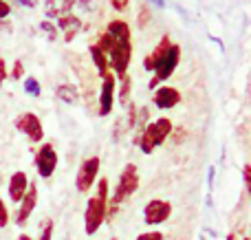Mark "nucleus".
Here are the masks:
<instances>
[{
    "mask_svg": "<svg viewBox=\"0 0 251 240\" xmlns=\"http://www.w3.org/2000/svg\"><path fill=\"white\" fill-rule=\"evenodd\" d=\"M100 51L106 55L108 64L115 69L117 75H126L128 71V64H130V55H132V44L130 40H115L110 33H104L100 38Z\"/></svg>",
    "mask_w": 251,
    "mask_h": 240,
    "instance_id": "nucleus-1",
    "label": "nucleus"
},
{
    "mask_svg": "<svg viewBox=\"0 0 251 240\" xmlns=\"http://www.w3.org/2000/svg\"><path fill=\"white\" fill-rule=\"evenodd\" d=\"M106 210H108V181L101 179L97 183V194L88 198L86 212H84V229L88 236L97 234V229L101 227V223L106 220Z\"/></svg>",
    "mask_w": 251,
    "mask_h": 240,
    "instance_id": "nucleus-2",
    "label": "nucleus"
},
{
    "mask_svg": "<svg viewBox=\"0 0 251 240\" xmlns=\"http://www.w3.org/2000/svg\"><path fill=\"white\" fill-rule=\"evenodd\" d=\"M139 188V172L134 163H128V166L122 170V176L117 181V188L113 192V207L106 210V218H113V214L117 212V205H122L126 198H130Z\"/></svg>",
    "mask_w": 251,
    "mask_h": 240,
    "instance_id": "nucleus-3",
    "label": "nucleus"
},
{
    "mask_svg": "<svg viewBox=\"0 0 251 240\" xmlns=\"http://www.w3.org/2000/svg\"><path fill=\"white\" fill-rule=\"evenodd\" d=\"M170 132H172V121H170V119L161 117V119H156L154 123H150L141 135V152L150 154L156 145L163 144V139H168Z\"/></svg>",
    "mask_w": 251,
    "mask_h": 240,
    "instance_id": "nucleus-4",
    "label": "nucleus"
},
{
    "mask_svg": "<svg viewBox=\"0 0 251 240\" xmlns=\"http://www.w3.org/2000/svg\"><path fill=\"white\" fill-rule=\"evenodd\" d=\"M178 60H181V47H178V44H170V48L165 51V55L161 57V62L156 64V69H154L156 77L150 82V88H156L159 82L168 79L170 75L174 73V69L178 66Z\"/></svg>",
    "mask_w": 251,
    "mask_h": 240,
    "instance_id": "nucleus-5",
    "label": "nucleus"
},
{
    "mask_svg": "<svg viewBox=\"0 0 251 240\" xmlns=\"http://www.w3.org/2000/svg\"><path fill=\"white\" fill-rule=\"evenodd\" d=\"M97 172H100V159L97 157L86 159V161L79 166V172H77V176H75V188H77V192H88V190L93 188V183H95V179H97Z\"/></svg>",
    "mask_w": 251,
    "mask_h": 240,
    "instance_id": "nucleus-6",
    "label": "nucleus"
},
{
    "mask_svg": "<svg viewBox=\"0 0 251 240\" xmlns=\"http://www.w3.org/2000/svg\"><path fill=\"white\" fill-rule=\"evenodd\" d=\"M55 168H57L55 148H53L51 144L42 145V148L38 150V154H35V170H38V174L42 176V179H49V176L55 172Z\"/></svg>",
    "mask_w": 251,
    "mask_h": 240,
    "instance_id": "nucleus-7",
    "label": "nucleus"
},
{
    "mask_svg": "<svg viewBox=\"0 0 251 240\" xmlns=\"http://www.w3.org/2000/svg\"><path fill=\"white\" fill-rule=\"evenodd\" d=\"M172 214V205L168 201H161V198H152L150 203L143 210V218H146V225H161L170 218Z\"/></svg>",
    "mask_w": 251,
    "mask_h": 240,
    "instance_id": "nucleus-8",
    "label": "nucleus"
},
{
    "mask_svg": "<svg viewBox=\"0 0 251 240\" xmlns=\"http://www.w3.org/2000/svg\"><path fill=\"white\" fill-rule=\"evenodd\" d=\"M16 128L20 132H25V135L29 137V141H33V144H40V141H42V137H44L42 121H40L33 113L20 115V117L16 119Z\"/></svg>",
    "mask_w": 251,
    "mask_h": 240,
    "instance_id": "nucleus-9",
    "label": "nucleus"
},
{
    "mask_svg": "<svg viewBox=\"0 0 251 240\" xmlns=\"http://www.w3.org/2000/svg\"><path fill=\"white\" fill-rule=\"evenodd\" d=\"M101 82V93H100V115L106 117L113 110V101H115V77L113 75H104Z\"/></svg>",
    "mask_w": 251,
    "mask_h": 240,
    "instance_id": "nucleus-10",
    "label": "nucleus"
},
{
    "mask_svg": "<svg viewBox=\"0 0 251 240\" xmlns=\"http://www.w3.org/2000/svg\"><path fill=\"white\" fill-rule=\"evenodd\" d=\"M35 203H38V188H35V185H29V188H26V194L22 196V205H20V212H18V218H16L18 225H25L26 220H29L31 212L35 210Z\"/></svg>",
    "mask_w": 251,
    "mask_h": 240,
    "instance_id": "nucleus-11",
    "label": "nucleus"
},
{
    "mask_svg": "<svg viewBox=\"0 0 251 240\" xmlns=\"http://www.w3.org/2000/svg\"><path fill=\"white\" fill-rule=\"evenodd\" d=\"M181 101V93L172 86H161L159 91L154 93V104L159 106L161 110H168V108H174V106Z\"/></svg>",
    "mask_w": 251,
    "mask_h": 240,
    "instance_id": "nucleus-12",
    "label": "nucleus"
},
{
    "mask_svg": "<svg viewBox=\"0 0 251 240\" xmlns=\"http://www.w3.org/2000/svg\"><path fill=\"white\" fill-rule=\"evenodd\" d=\"M26 188H29V179H26L25 172H16L9 181V198L16 203L22 201V196L26 194Z\"/></svg>",
    "mask_w": 251,
    "mask_h": 240,
    "instance_id": "nucleus-13",
    "label": "nucleus"
},
{
    "mask_svg": "<svg viewBox=\"0 0 251 240\" xmlns=\"http://www.w3.org/2000/svg\"><path fill=\"white\" fill-rule=\"evenodd\" d=\"M170 44H172V42H170V35H163V40H161V42L154 47V51H152L150 55H146V60H143V69H146V71H154L156 64L161 62V57H163L165 51L170 48Z\"/></svg>",
    "mask_w": 251,
    "mask_h": 240,
    "instance_id": "nucleus-14",
    "label": "nucleus"
},
{
    "mask_svg": "<svg viewBox=\"0 0 251 240\" xmlns=\"http://www.w3.org/2000/svg\"><path fill=\"white\" fill-rule=\"evenodd\" d=\"M79 20L75 16H60L57 18V24H55V29H64V40L66 42H71L73 40V35L79 31Z\"/></svg>",
    "mask_w": 251,
    "mask_h": 240,
    "instance_id": "nucleus-15",
    "label": "nucleus"
},
{
    "mask_svg": "<svg viewBox=\"0 0 251 240\" xmlns=\"http://www.w3.org/2000/svg\"><path fill=\"white\" fill-rule=\"evenodd\" d=\"M106 33H110L115 40H130V26L124 20H110Z\"/></svg>",
    "mask_w": 251,
    "mask_h": 240,
    "instance_id": "nucleus-16",
    "label": "nucleus"
},
{
    "mask_svg": "<svg viewBox=\"0 0 251 240\" xmlns=\"http://www.w3.org/2000/svg\"><path fill=\"white\" fill-rule=\"evenodd\" d=\"M55 95L60 97L62 101H66V104H75L77 101V88L73 86V84H60L57 86V91H55Z\"/></svg>",
    "mask_w": 251,
    "mask_h": 240,
    "instance_id": "nucleus-17",
    "label": "nucleus"
},
{
    "mask_svg": "<svg viewBox=\"0 0 251 240\" xmlns=\"http://www.w3.org/2000/svg\"><path fill=\"white\" fill-rule=\"evenodd\" d=\"M91 57H93V64L97 66V71H100V75L104 77V75H108V60H106V55L100 51V47H91Z\"/></svg>",
    "mask_w": 251,
    "mask_h": 240,
    "instance_id": "nucleus-18",
    "label": "nucleus"
},
{
    "mask_svg": "<svg viewBox=\"0 0 251 240\" xmlns=\"http://www.w3.org/2000/svg\"><path fill=\"white\" fill-rule=\"evenodd\" d=\"M25 93L31 97H40V93H42V88H40V82L35 77H26L25 79Z\"/></svg>",
    "mask_w": 251,
    "mask_h": 240,
    "instance_id": "nucleus-19",
    "label": "nucleus"
},
{
    "mask_svg": "<svg viewBox=\"0 0 251 240\" xmlns=\"http://www.w3.org/2000/svg\"><path fill=\"white\" fill-rule=\"evenodd\" d=\"M40 31H44L47 33V38L51 40H57V29H55V24L53 22H49V20H44V22H40Z\"/></svg>",
    "mask_w": 251,
    "mask_h": 240,
    "instance_id": "nucleus-20",
    "label": "nucleus"
},
{
    "mask_svg": "<svg viewBox=\"0 0 251 240\" xmlns=\"http://www.w3.org/2000/svg\"><path fill=\"white\" fill-rule=\"evenodd\" d=\"M128 95H130V77H128V75H124V77H122V93H119L122 104H128Z\"/></svg>",
    "mask_w": 251,
    "mask_h": 240,
    "instance_id": "nucleus-21",
    "label": "nucleus"
},
{
    "mask_svg": "<svg viewBox=\"0 0 251 240\" xmlns=\"http://www.w3.org/2000/svg\"><path fill=\"white\" fill-rule=\"evenodd\" d=\"M148 20H150V9L143 4L141 9H139V16H137V22H139V26H146L148 24Z\"/></svg>",
    "mask_w": 251,
    "mask_h": 240,
    "instance_id": "nucleus-22",
    "label": "nucleus"
},
{
    "mask_svg": "<svg viewBox=\"0 0 251 240\" xmlns=\"http://www.w3.org/2000/svg\"><path fill=\"white\" fill-rule=\"evenodd\" d=\"M51 238H53V220H47V223H44L42 234H40L38 240H51Z\"/></svg>",
    "mask_w": 251,
    "mask_h": 240,
    "instance_id": "nucleus-23",
    "label": "nucleus"
},
{
    "mask_svg": "<svg viewBox=\"0 0 251 240\" xmlns=\"http://www.w3.org/2000/svg\"><path fill=\"white\" fill-rule=\"evenodd\" d=\"M9 223V212L4 207V201H0V227H7Z\"/></svg>",
    "mask_w": 251,
    "mask_h": 240,
    "instance_id": "nucleus-24",
    "label": "nucleus"
},
{
    "mask_svg": "<svg viewBox=\"0 0 251 240\" xmlns=\"http://www.w3.org/2000/svg\"><path fill=\"white\" fill-rule=\"evenodd\" d=\"M137 240H163V234L161 232H146L141 236H137Z\"/></svg>",
    "mask_w": 251,
    "mask_h": 240,
    "instance_id": "nucleus-25",
    "label": "nucleus"
},
{
    "mask_svg": "<svg viewBox=\"0 0 251 240\" xmlns=\"http://www.w3.org/2000/svg\"><path fill=\"white\" fill-rule=\"evenodd\" d=\"M22 75H25V66H22V62H20V60H18V62H16V64H13V71H11V77H13V79H20V77H22Z\"/></svg>",
    "mask_w": 251,
    "mask_h": 240,
    "instance_id": "nucleus-26",
    "label": "nucleus"
},
{
    "mask_svg": "<svg viewBox=\"0 0 251 240\" xmlns=\"http://www.w3.org/2000/svg\"><path fill=\"white\" fill-rule=\"evenodd\" d=\"M243 181H245V188L249 190V185H251V168L249 166H245V170H243Z\"/></svg>",
    "mask_w": 251,
    "mask_h": 240,
    "instance_id": "nucleus-27",
    "label": "nucleus"
},
{
    "mask_svg": "<svg viewBox=\"0 0 251 240\" xmlns=\"http://www.w3.org/2000/svg\"><path fill=\"white\" fill-rule=\"evenodd\" d=\"M110 2H113V7L117 9V11H124V9L128 7V2H130V0H110Z\"/></svg>",
    "mask_w": 251,
    "mask_h": 240,
    "instance_id": "nucleus-28",
    "label": "nucleus"
},
{
    "mask_svg": "<svg viewBox=\"0 0 251 240\" xmlns=\"http://www.w3.org/2000/svg\"><path fill=\"white\" fill-rule=\"evenodd\" d=\"M4 77H7V64H4V57H0V86H2Z\"/></svg>",
    "mask_w": 251,
    "mask_h": 240,
    "instance_id": "nucleus-29",
    "label": "nucleus"
},
{
    "mask_svg": "<svg viewBox=\"0 0 251 240\" xmlns=\"http://www.w3.org/2000/svg\"><path fill=\"white\" fill-rule=\"evenodd\" d=\"M9 11H11V7H9L4 0H0V18H7L9 16Z\"/></svg>",
    "mask_w": 251,
    "mask_h": 240,
    "instance_id": "nucleus-30",
    "label": "nucleus"
},
{
    "mask_svg": "<svg viewBox=\"0 0 251 240\" xmlns=\"http://www.w3.org/2000/svg\"><path fill=\"white\" fill-rule=\"evenodd\" d=\"M134 117H137V110H134V106L130 104V117H128V128H134Z\"/></svg>",
    "mask_w": 251,
    "mask_h": 240,
    "instance_id": "nucleus-31",
    "label": "nucleus"
},
{
    "mask_svg": "<svg viewBox=\"0 0 251 240\" xmlns=\"http://www.w3.org/2000/svg\"><path fill=\"white\" fill-rule=\"evenodd\" d=\"M16 2L20 4V7H26V9H33V7H35L33 0H16Z\"/></svg>",
    "mask_w": 251,
    "mask_h": 240,
    "instance_id": "nucleus-32",
    "label": "nucleus"
},
{
    "mask_svg": "<svg viewBox=\"0 0 251 240\" xmlns=\"http://www.w3.org/2000/svg\"><path fill=\"white\" fill-rule=\"evenodd\" d=\"M75 2H82L84 9H91V0H75Z\"/></svg>",
    "mask_w": 251,
    "mask_h": 240,
    "instance_id": "nucleus-33",
    "label": "nucleus"
},
{
    "mask_svg": "<svg viewBox=\"0 0 251 240\" xmlns=\"http://www.w3.org/2000/svg\"><path fill=\"white\" fill-rule=\"evenodd\" d=\"M152 4H156V7H165V0H150Z\"/></svg>",
    "mask_w": 251,
    "mask_h": 240,
    "instance_id": "nucleus-34",
    "label": "nucleus"
},
{
    "mask_svg": "<svg viewBox=\"0 0 251 240\" xmlns=\"http://www.w3.org/2000/svg\"><path fill=\"white\" fill-rule=\"evenodd\" d=\"M18 240H33V238H29V236H26V234H22V236L18 238Z\"/></svg>",
    "mask_w": 251,
    "mask_h": 240,
    "instance_id": "nucleus-35",
    "label": "nucleus"
},
{
    "mask_svg": "<svg viewBox=\"0 0 251 240\" xmlns=\"http://www.w3.org/2000/svg\"><path fill=\"white\" fill-rule=\"evenodd\" d=\"M227 240H238V238H236V234H229V236H227Z\"/></svg>",
    "mask_w": 251,
    "mask_h": 240,
    "instance_id": "nucleus-36",
    "label": "nucleus"
},
{
    "mask_svg": "<svg viewBox=\"0 0 251 240\" xmlns=\"http://www.w3.org/2000/svg\"><path fill=\"white\" fill-rule=\"evenodd\" d=\"M245 240H249V238H245Z\"/></svg>",
    "mask_w": 251,
    "mask_h": 240,
    "instance_id": "nucleus-37",
    "label": "nucleus"
}]
</instances>
